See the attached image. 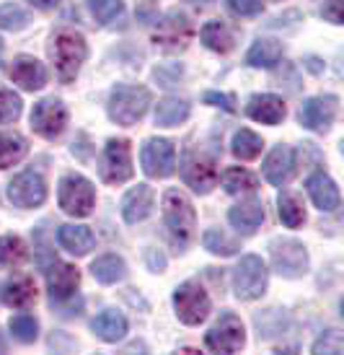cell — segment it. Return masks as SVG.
<instances>
[{
    "instance_id": "21",
    "label": "cell",
    "mask_w": 344,
    "mask_h": 355,
    "mask_svg": "<svg viewBox=\"0 0 344 355\" xmlns=\"http://www.w3.org/2000/svg\"><path fill=\"white\" fill-rule=\"evenodd\" d=\"M150 207H153V189L147 184H138L122 200V218L127 223H140L150 216Z\"/></svg>"
},
{
    "instance_id": "12",
    "label": "cell",
    "mask_w": 344,
    "mask_h": 355,
    "mask_svg": "<svg viewBox=\"0 0 344 355\" xmlns=\"http://www.w3.org/2000/svg\"><path fill=\"white\" fill-rule=\"evenodd\" d=\"M140 161H143V168H145L147 177L166 179L176 168V148H174L171 140L150 138L145 140V146L140 150Z\"/></svg>"
},
{
    "instance_id": "35",
    "label": "cell",
    "mask_w": 344,
    "mask_h": 355,
    "mask_svg": "<svg viewBox=\"0 0 344 355\" xmlns=\"http://www.w3.org/2000/svg\"><path fill=\"white\" fill-rule=\"evenodd\" d=\"M202 244H205L207 252H212V254H220V257H230L238 252V241L236 239H230L228 234H223L220 228H210L205 231V236H202Z\"/></svg>"
},
{
    "instance_id": "37",
    "label": "cell",
    "mask_w": 344,
    "mask_h": 355,
    "mask_svg": "<svg viewBox=\"0 0 344 355\" xmlns=\"http://www.w3.org/2000/svg\"><path fill=\"white\" fill-rule=\"evenodd\" d=\"M89 10L93 13V19L98 24H111L122 16L125 3L122 0H89Z\"/></svg>"
},
{
    "instance_id": "17",
    "label": "cell",
    "mask_w": 344,
    "mask_h": 355,
    "mask_svg": "<svg viewBox=\"0 0 344 355\" xmlns=\"http://www.w3.org/2000/svg\"><path fill=\"white\" fill-rule=\"evenodd\" d=\"M10 78H13V83H19L24 91H39L47 83V70H44V65L37 58L19 55V58L13 60Z\"/></svg>"
},
{
    "instance_id": "9",
    "label": "cell",
    "mask_w": 344,
    "mask_h": 355,
    "mask_svg": "<svg viewBox=\"0 0 344 355\" xmlns=\"http://www.w3.org/2000/svg\"><path fill=\"white\" fill-rule=\"evenodd\" d=\"M205 345L212 353H238L246 345V332L241 319L236 314L226 311L215 322V327L205 335Z\"/></svg>"
},
{
    "instance_id": "43",
    "label": "cell",
    "mask_w": 344,
    "mask_h": 355,
    "mask_svg": "<svg viewBox=\"0 0 344 355\" xmlns=\"http://www.w3.org/2000/svg\"><path fill=\"white\" fill-rule=\"evenodd\" d=\"M324 19H329L332 24H342V0H326Z\"/></svg>"
},
{
    "instance_id": "6",
    "label": "cell",
    "mask_w": 344,
    "mask_h": 355,
    "mask_svg": "<svg viewBox=\"0 0 344 355\" xmlns=\"http://www.w3.org/2000/svg\"><path fill=\"white\" fill-rule=\"evenodd\" d=\"M194 37V29H192V21H189L187 13L181 10H171L163 19L156 24L153 29V42L163 52H179L184 50L189 42Z\"/></svg>"
},
{
    "instance_id": "5",
    "label": "cell",
    "mask_w": 344,
    "mask_h": 355,
    "mask_svg": "<svg viewBox=\"0 0 344 355\" xmlns=\"http://www.w3.org/2000/svg\"><path fill=\"white\" fill-rule=\"evenodd\" d=\"M96 202V192L86 177L80 174H68L60 182V207L73 218H86L91 216Z\"/></svg>"
},
{
    "instance_id": "42",
    "label": "cell",
    "mask_w": 344,
    "mask_h": 355,
    "mask_svg": "<svg viewBox=\"0 0 344 355\" xmlns=\"http://www.w3.org/2000/svg\"><path fill=\"white\" fill-rule=\"evenodd\" d=\"M205 101H207V104H212V107H223L226 112H236V101H233V96H228V94L207 91V94H205Z\"/></svg>"
},
{
    "instance_id": "26",
    "label": "cell",
    "mask_w": 344,
    "mask_h": 355,
    "mask_svg": "<svg viewBox=\"0 0 344 355\" xmlns=\"http://www.w3.org/2000/svg\"><path fill=\"white\" fill-rule=\"evenodd\" d=\"M199 37H202V44H205L207 50L217 52V55H228V52L236 47V37H233V31L228 29L223 21H210L202 26L199 31Z\"/></svg>"
},
{
    "instance_id": "1",
    "label": "cell",
    "mask_w": 344,
    "mask_h": 355,
    "mask_svg": "<svg viewBox=\"0 0 344 355\" xmlns=\"http://www.w3.org/2000/svg\"><path fill=\"white\" fill-rule=\"evenodd\" d=\"M86 55H89V47H86V40L80 37L78 31L62 29L52 37L49 58L55 60V68H57V76L62 83L75 80L80 65L86 62Z\"/></svg>"
},
{
    "instance_id": "34",
    "label": "cell",
    "mask_w": 344,
    "mask_h": 355,
    "mask_svg": "<svg viewBox=\"0 0 344 355\" xmlns=\"http://www.w3.org/2000/svg\"><path fill=\"white\" fill-rule=\"evenodd\" d=\"M26 259V244L19 236H0V267H19Z\"/></svg>"
},
{
    "instance_id": "8",
    "label": "cell",
    "mask_w": 344,
    "mask_h": 355,
    "mask_svg": "<svg viewBox=\"0 0 344 355\" xmlns=\"http://www.w3.org/2000/svg\"><path fill=\"white\" fill-rule=\"evenodd\" d=\"M269 254H272V265L282 277H303L308 270V252L300 241L295 239H275L269 244Z\"/></svg>"
},
{
    "instance_id": "10",
    "label": "cell",
    "mask_w": 344,
    "mask_h": 355,
    "mask_svg": "<svg viewBox=\"0 0 344 355\" xmlns=\"http://www.w3.org/2000/svg\"><path fill=\"white\" fill-rule=\"evenodd\" d=\"M65 125H68V109L55 96L37 101L31 109V128H34V132H39L42 138H60Z\"/></svg>"
},
{
    "instance_id": "41",
    "label": "cell",
    "mask_w": 344,
    "mask_h": 355,
    "mask_svg": "<svg viewBox=\"0 0 344 355\" xmlns=\"http://www.w3.org/2000/svg\"><path fill=\"white\" fill-rule=\"evenodd\" d=\"M228 8L236 16H259L264 6H262V0H228Z\"/></svg>"
},
{
    "instance_id": "18",
    "label": "cell",
    "mask_w": 344,
    "mask_h": 355,
    "mask_svg": "<svg viewBox=\"0 0 344 355\" xmlns=\"http://www.w3.org/2000/svg\"><path fill=\"white\" fill-rule=\"evenodd\" d=\"M295 171V150L290 146H275L264 161V179L275 187H282Z\"/></svg>"
},
{
    "instance_id": "32",
    "label": "cell",
    "mask_w": 344,
    "mask_h": 355,
    "mask_svg": "<svg viewBox=\"0 0 344 355\" xmlns=\"http://www.w3.org/2000/svg\"><path fill=\"white\" fill-rule=\"evenodd\" d=\"M277 210H280V220L285 223L287 228H298L303 226L305 220V210H303V202L295 198V195H280L277 200Z\"/></svg>"
},
{
    "instance_id": "27",
    "label": "cell",
    "mask_w": 344,
    "mask_h": 355,
    "mask_svg": "<svg viewBox=\"0 0 344 355\" xmlns=\"http://www.w3.org/2000/svg\"><path fill=\"white\" fill-rule=\"evenodd\" d=\"M282 60V44L277 40H256L246 55V62L251 68H275Z\"/></svg>"
},
{
    "instance_id": "2",
    "label": "cell",
    "mask_w": 344,
    "mask_h": 355,
    "mask_svg": "<svg viewBox=\"0 0 344 355\" xmlns=\"http://www.w3.org/2000/svg\"><path fill=\"white\" fill-rule=\"evenodd\" d=\"M147 104H150V91L132 83H117L109 96V117L117 125H135L145 117Z\"/></svg>"
},
{
    "instance_id": "33",
    "label": "cell",
    "mask_w": 344,
    "mask_h": 355,
    "mask_svg": "<svg viewBox=\"0 0 344 355\" xmlns=\"http://www.w3.org/2000/svg\"><path fill=\"white\" fill-rule=\"evenodd\" d=\"M262 146H264L262 138L256 132H251V130H238L236 135H233V153L241 161H254L262 153Z\"/></svg>"
},
{
    "instance_id": "36",
    "label": "cell",
    "mask_w": 344,
    "mask_h": 355,
    "mask_svg": "<svg viewBox=\"0 0 344 355\" xmlns=\"http://www.w3.org/2000/svg\"><path fill=\"white\" fill-rule=\"evenodd\" d=\"M8 327H10V332H13V337H16L19 343H24V345L34 343V340H37V335H39V324H37V319H34V316H29V314L13 316Z\"/></svg>"
},
{
    "instance_id": "13",
    "label": "cell",
    "mask_w": 344,
    "mask_h": 355,
    "mask_svg": "<svg viewBox=\"0 0 344 355\" xmlns=\"http://www.w3.org/2000/svg\"><path fill=\"white\" fill-rule=\"evenodd\" d=\"M47 198V184L37 171H21L19 177L10 179L8 200L16 207H39Z\"/></svg>"
},
{
    "instance_id": "39",
    "label": "cell",
    "mask_w": 344,
    "mask_h": 355,
    "mask_svg": "<svg viewBox=\"0 0 344 355\" xmlns=\"http://www.w3.org/2000/svg\"><path fill=\"white\" fill-rule=\"evenodd\" d=\"M21 117V99L19 94L8 89H0V125L16 122Z\"/></svg>"
},
{
    "instance_id": "3",
    "label": "cell",
    "mask_w": 344,
    "mask_h": 355,
    "mask_svg": "<svg viewBox=\"0 0 344 355\" xmlns=\"http://www.w3.org/2000/svg\"><path fill=\"white\" fill-rule=\"evenodd\" d=\"M163 218H166V226L171 239L187 247L192 236H194V228H197V216H194V207L189 202V198L184 192L179 189H166L163 195Z\"/></svg>"
},
{
    "instance_id": "40",
    "label": "cell",
    "mask_w": 344,
    "mask_h": 355,
    "mask_svg": "<svg viewBox=\"0 0 344 355\" xmlns=\"http://www.w3.org/2000/svg\"><path fill=\"white\" fill-rule=\"evenodd\" d=\"M344 350V337L339 329H329V332H324V335L316 340L314 345V353H329V355H339Z\"/></svg>"
},
{
    "instance_id": "47",
    "label": "cell",
    "mask_w": 344,
    "mask_h": 355,
    "mask_svg": "<svg viewBox=\"0 0 344 355\" xmlns=\"http://www.w3.org/2000/svg\"><path fill=\"white\" fill-rule=\"evenodd\" d=\"M0 62H3V40H0Z\"/></svg>"
},
{
    "instance_id": "7",
    "label": "cell",
    "mask_w": 344,
    "mask_h": 355,
    "mask_svg": "<svg viewBox=\"0 0 344 355\" xmlns=\"http://www.w3.org/2000/svg\"><path fill=\"white\" fill-rule=\"evenodd\" d=\"M174 306H176V316L184 324L194 327L202 324L210 314V296L199 283H181L174 291Z\"/></svg>"
},
{
    "instance_id": "44",
    "label": "cell",
    "mask_w": 344,
    "mask_h": 355,
    "mask_svg": "<svg viewBox=\"0 0 344 355\" xmlns=\"http://www.w3.org/2000/svg\"><path fill=\"white\" fill-rule=\"evenodd\" d=\"M147 262H150V267H153V272H161L163 265H166V259H163L161 254H156V252H147Z\"/></svg>"
},
{
    "instance_id": "23",
    "label": "cell",
    "mask_w": 344,
    "mask_h": 355,
    "mask_svg": "<svg viewBox=\"0 0 344 355\" xmlns=\"http://www.w3.org/2000/svg\"><path fill=\"white\" fill-rule=\"evenodd\" d=\"M0 298L3 304L10 306V309H29L34 301H37V288H34V280L26 275L13 277L8 280L3 291H0Z\"/></svg>"
},
{
    "instance_id": "4",
    "label": "cell",
    "mask_w": 344,
    "mask_h": 355,
    "mask_svg": "<svg viewBox=\"0 0 344 355\" xmlns=\"http://www.w3.org/2000/svg\"><path fill=\"white\" fill-rule=\"evenodd\" d=\"M269 283V270L262 262V257L246 254L233 270V291L241 301H254L266 291Z\"/></svg>"
},
{
    "instance_id": "48",
    "label": "cell",
    "mask_w": 344,
    "mask_h": 355,
    "mask_svg": "<svg viewBox=\"0 0 344 355\" xmlns=\"http://www.w3.org/2000/svg\"><path fill=\"white\" fill-rule=\"evenodd\" d=\"M202 3H210V0H202Z\"/></svg>"
},
{
    "instance_id": "28",
    "label": "cell",
    "mask_w": 344,
    "mask_h": 355,
    "mask_svg": "<svg viewBox=\"0 0 344 355\" xmlns=\"http://www.w3.org/2000/svg\"><path fill=\"white\" fill-rule=\"evenodd\" d=\"M91 272L96 277L98 283H104V286H111V283H119L122 277L127 275V265H125V259L117 254H104L93 259V265H91Z\"/></svg>"
},
{
    "instance_id": "20",
    "label": "cell",
    "mask_w": 344,
    "mask_h": 355,
    "mask_svg": "<svg viewBox=\"0 0 344 355\" xmlns=\"http://www.w3.org/2000/svg\"><path fill=\"white\" fill-rule=\"evenodd\" d=\"M308 195L314 200V205L318 210H324V213H334L336 207H339V189H336L334 179L326 177L324 171H316L314 177H308Z\"/></svg>"
},
{
    "instance_id": "25",
    "label": "cell",
    "mask_w": 344,
    "mask_h": 355,
    "mask_svg": "<svg viewBox=\"0 0 344 355\" xmlns=\"http://www.w3.org/2000/svg\"><path fill=\"white\" fill-rule=\"evenodd\" d=\"M57 241H60V247L68 249L70 254L83 257L93 249V241H96V239H93L89 226H62L57 231Z\"/></svg>"
},
{
    "instance_id": "24",
    "label": "cell",
    "mask_w": 344,
    "mask_h": 355,
    "mask_svg": "<svg viewBox=\"0 0 344 355\" xmlns=\"http://www.w3.org/2000/svg\"><path fill=\"white\" fill-rule=\"evenodd\" d=\"M91 329L96 332V337H101L104 343H119L122 337L127 335V319L122 311L107 309L91 322Z\"/></svg>"
},
{
    "instance_id": "15",
    "label": "cell",
    "mask_w": 344,
    "mask_h": 355,
    "mask_svg": "<svg viewBox=\"0 0 344 355\" xmlns=\"http://www.w3.org/2000/svg\"><path fill=\"white\" fill-rule=\"evenodd\" d=\"M336 117V96H314L300 107V125L314 132H326Z\"/></svg>"
},
{
    "instance_id": "19",
    "label": "cell",
    "mask_w": 344,
    "mask_h": 355,
    "mask_svg": "<svg viewBox=\"0 0 344 355\" xmlns=\"http://www.w3.org/2000/svg\"><path fill=\"white\" fill-rule=\"evenodd\" d=\"M246 114L262 125H280L285 119L287 109L285 101L280 96H272V94H259V96H251L248 104H246Z\"/></svg>"
},
{
    "instance_id": "11",
    "label": "cell",
    "mask_w": 344,
    "mask_h": 355,
    "mask_svg": "<svg viewBox=\"0 0 344 355\" xmlns=\"http://www.w3.org/2000/svg\"><path fill=\"white\" fill-rule=\"evenodd\" d=\"M132 177V150L125 138H111L101 156V179L109 184H122Z\"/></svg>"
},
{
    "instance_id": "22",
    "label": "cell",
    "mask_w": 344,
    "mask_h": 355,
    "mask_svg": "<svg viewBox=\"0 0 344 355\" xmlns=\"http://www.w3.org/2000/svg\"><path fill=\"white\" fill-rule=\"evenodd\" d=\"M228 220H230V226L238 228L241 234H254L256 228L264 223V207H262V202H259V200L238 202V205L230 207Z\"/></svg>"
},
{
    "instance_id": "14",
    "label": "cell",
    "mask_w": 344,
    "mask_h": 355,
    "mask_svg": "<svg viewBox=\"0 0 344 355\" xmlns=\"http://www.w3.org/2000/svg\"><path fill=\"white\" fill-rule=\"evenodd\" d=\"M181 174H184V182L194 189L197 195H207L217 184L215 161L210 156H205V153H187Z\"/></svg>"
},
{
    "instance_id": "46",
    "label": "cell",
    "mask_w": 344,
    "mask_h": 355,
    "mask_svg": "<svg viewBox=\"0 0 344 355\" xmlns=\"http://www.w3.org/2000/svg\"><path fill=\"white\" fill-rule=\"evenodd\" d=\"M3 350H6V343H3V337H0V353H3Z\"/></svg>"
},
{
    "instance_id": "31",
    "label": "cell",
    "mask_w": 344,
    "mask_h": 355,
    "mask_svg": "<svg viewBox=\"0 0 344 355\" xmlns=\"http://www.w3.org/2000/svg\"><path fill=\"white\" fill-rule=\"evenodd\" d=\"M223 187H226L228 195H244V192H254L259 187V182L251 171H246L241 166H230L223 174Z\"/></svg>"
},
{
    "instance_id": "38",
    "label": "cell",
    "mask_w": 344,
    "mask_h": 355,
    "mask_svg": "<svg viewBox=\"0 0 344 355\" xmlns=\"http://www.w3.org/2000/svg\"><path fill=\"white\" fill-rule=\"evenodd\" d=\"M26 24H29V13L21 8V6H13V3L0 6V29L21 31Z\"/></svg>"
},
{
    "instance_id": "16",
    "label": "cell",
    "mask_w": 344,
    "mask_h": 355,
    "mask_svg": "<svg viewBox=\"0 0 344 355\" xmlns=\"http://www.w3.org/2000/svg\"><path fill=\"white\" fill-rule=\"evenodd\" d=\"M78 283H80L78 267L57 262V259L47 267V291L49 296H52V301H65V298H70L78 291Z\"/></svg>"
},
{
    "instance_id": "30",
    "label": "cell",
    "mask_w": 344,
    "mask_h": 355,
    "mask_svg": "<svg viewBox=\"0 0 344 355\" xmlns=\"http://www.w3.org/2000/svg\"><path fill=\"white\" fill-rule=\"evenodd\" d=\"M26 150H29V146L19 132H0V168L19 164L21 158L26 156Z\"/></svg>"
},
{
    "instance_id": "29",
    "label": "cell",
    "mask_w": 344,
    "mask_h": 355,
    "mask_svg": "<svg viewBox=\"0 0 344 355\" xmlns=\"http://www.w3.org/2000/svg\"><path fill=\"white\" fill-rule=\"evenodd\" d=\"M189 117V104L181 99H163L156 107V125L158 128H176Z\"/></svg>"
},
{
    "instance_id": "45",
    "label": "cell",
    "mask_w": 344,
    "mask_h": 355,
    "mask_svg": "<svg viewBox=\"0 0 344 355\" xmlns=\"http://www.w3.org/2000/svg\"><path fill=\"white\" fill-rule=\"evenodd\" d=\"M29 3L39 10H52V8H57L60 6V0H29Z\"/></svg>"
}]
</instances>
